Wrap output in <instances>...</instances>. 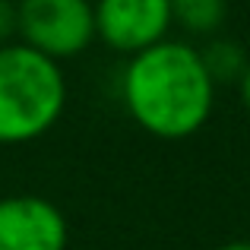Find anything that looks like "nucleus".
<instances>
[{"label": "nucleus", "instance_id": "nucleus-1", "mask_svg": "<svg viewBox=\"0 0 250 250\" xmlns=\"http://www.w3.org/2000/svg\"><path fill=\"white\" fill-rule=\"evenodd\" d=\"M121 102L143 133L165 143L196 136L215 108V83L203 67L200 48L184 38H165L127 57Z\"/></svg>", "mask_w": 250, "mask_h": 250}, {"label": "nucleus", "instance_id": "nucleus-2", "mask_svg": "<svg viewBox=\"0 0 250 250\" xmlns=\"http://www.w3.org/2000/svg\"><path fill=\"white\" fill-rule=\"evenodd\" d=\"M67 111L63 67L13 42L0 48V146H25L57 127Z\"/></svg>", "mask_w": 250, "mask_h": 250}, {"label": "nucleus", "instance_id": "nucleus-3", "mask_svg": "<svg viewBox=\"0 0 250 250\" xmlns=\"http://www.w3.org/2000/svg\"><path fill=\"white\" fill-rule=\"evenodd\" d=\"M16 42L63 63L95 42L92 0H16Z\"/></svg>", "mask_w": 250, "mask_h": 250}, {"label": "nucleus", "instance_id": "nucleus-4", "mask_svg": "<svg viewBox=\"0 0 250 250\" xmlns=\"http://www.w3.org/2000/svg\"><path fill=\"white\" fill-rule=\"evenodd\" d=\"M95 38L114 54L133 57L165 42L171 32V0H92Z\"/></svg>", "mask_w": 250, "mask_h": 250}, {"label": "nucleus", "instance_id": "nucleus-5", "mask_svg": "<svg viewBox=\"0 0 250 250\" xmlns=\"http://www.w3.org/2000/svg\"><path fill=\"white\" fill-rule=\"evenodd\" d=\"M70 225L57 203L38 193L0 196V250H67Z\"/></svg>", "mask_w": 250, "mask_h": 250}, {"label": "nucleus", "instance_id": "nucleus-6", "mask_svg": "<svg viewBox=\"0 0 250 250\" xmlns=\"http://www.w3.org/2000/svg\"><path fill=\"white\" fill-rule=\"evenodd\" d=\"M228 19V0H171V22L190 38H215Z\"/></svg>", "mask_w": 250, "mask_h": 250}, {"label": "nucleus", "instance_id": "nucleus-7", "mask_svg": "<svg viewBox=\"0 0 250 250\" xmlns=\"http://www.w3.org/2000/svg\"><path fill=\"white\" fill-rule=\"evenodd\" d=\"M200 57H203V67H206L209 80L215 83V89H219L222 83L238 85V80L244 76V70L250 63L247 51L241 48L234 38H222V35L206 38V44L200 48Z\"/></svg>", "mask_w": 250, "mask_h": 250}, {"label": "nucleus", "instance_id": "nucleus-8", "mask_svg": "<svg viewBox=\"0 0 250 250\" xmlns=\"http://www.w3.org/2000/svg\"><path fill=\"white\" fill-rule=\"evenodd\" d=\"M16 42V0H0V48Z\"/></svg>", "mask_w": 250, "mask_h": 250}, {"label": "nucleus", "instance_id": "nucleus-9", "mask_svg": "<svg viewBox=\"0 0 250 250\" xmlns=\"http://www.w3.org/2000/svg\"><path fill=\"white\" fill-rule=\"evenodd\" d=\"M238 95H241V104H244V108H247V114H250V63H247L244 76L238 80Z\"/></svg>", "mask_w": 250, "mask_h": 250}, {"label": "nucleus", "instance_id": "nucleus-10", "mask_svg": "<svg viewBox=\"0 0 250 250\" xmlns=\"http://www.w3.org/2000/svg\"><path fill=\"white\" fill-rule=\"evenodd\" d=\"M212 250H250V241H225V244H219Z\"/></svg>", "mask_w": 250, "mask_h": 250}]
</instances>
